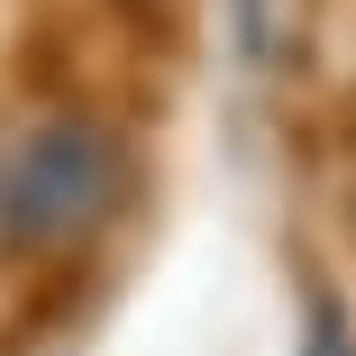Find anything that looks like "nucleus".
I'll list each match as a JSON object with an SVG mask.
<instances>
[{
	"label": "nucleus",
	"instance_id": "obj_1",
	"mask_svg": "<svg viewBox=\"0 0 356 356\" xmlns=\"http://www.w3.org/2000/svg\"><path fill=\"white\" fill-rule=\"evenodd\" d=\"M119 201V156L92 119H37L10 165H0V247L10 256H55L83 247Z\"/></svg>",
	"mask_w": 356,
	"mask_h": 356
},
{
	"label": "nucleus",
	"instance_id": "obj_2",
	"mask_svg": "<svg viewBox=\"0 0 356 356\" xmlns=\"http://www.w3.org/2000/svg\"><path fill=\"white\" fill-rule=\"evenodd\" d=\"M302 356H356V329H347L338 302H311V320H302Z\"/></svg>",
	"mask_w": 356,
	"mask_h": 356
}]
</instances>
